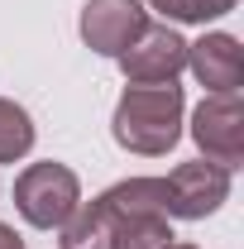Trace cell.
<instances>
[{"label":"cell","instance_id":"6da1fadb","mask_svg":"<svg viewBox=\"0 0 244 249\" xmlns=\"http://www.w3.org/2000/svg\"><path fill=\"white\" fill-rule=\"evenodd\" d=\"M182 115H187V96L177 82H153V87H134L129 82L124 96L115 101L110 134H115V144L124 154L163 158L182 139Z\"/></svg>","mask_w":244,"mask_h":249},{"label":"cell","instance_id":"7a4b0ae2","mask_svg":"<svg viewBox=\"0 0 244 249\" xmlns=\"http://www.w3.org/2000/svg\"><path fill=\"white\" fill-rule=\"evenodd\" d=\"M77 206H82V178L67 163L43 158V163H29L15 178V211L34 230H58Z\"/></svg>","mask_w":244,"mask_h":249},{"label":"cell","instance_id":"3957f363","mask_svg":"<svg viewBox=\"0 0 244 249\" xmlns=\"http://www.w3.org/2000/svg\"><path fill=\"white\" fill-rule=\"evenodd\" d=\"M192 139L201 158H211L220 168H240L244 163V101L240 91H220V96H201V106L192 110Z\"/></svg>","mask_w":244,"mask_h":249},{"label":"cell","instance_id":"277c9868","mask_svg":"<svg viewBox=\"0 0 244 249\" xmlns=\"http://www.w3.org/2000/svg\"><path fill=\"white\" fill-rule=\"evenodd\" d=\"M163 182H168V220H206L230 201V168L211 158L177 163Z\"/></svg>","mask_w":244,"mask_h":249},{"label":"cell","instance_id":"5b68a950","mask_svg":"<svg viewBox=\"0 0 244 249\" xmlns=\"http://www.w3.org/2000/svg\"><path fill=\"white\" fill-rule=\"evenodd\" d=\"M120 72L124 82H134V87H153V82H177L187 72V38L173 24H144V34L124 48L120 58Z\"/></svg>","mask_w":244,"mask_h":249},{"label":"cell","instance_id":"8992f818","mask_svg":"<svg viewBox=\"0 0 244 249\" xmlns=\"http://www.w3.org/2000/svg\"><path fill=\"white\" fill-rule=\"evenodd\" d=\"M144 24H149L144 0H87L82 19H77L82 43L91 53H101V58H120L124 48L144 34Z\"/></svg>","mask_w":244,"mask_h":249},{"label":"cell","instance_id":"52a82bcc","mask_svg":"<svg viewBox=\"0 0 244 249\" xmlns=\"http://www.w3.org/2000/svg\"><path fill=\"white\" fill-rule=\"evenodd\" d=\"M187 72L206 87V96L240 91L244 87V48H240V38L225 34V29L201 34L196 43H187Z\"/></svg>","mask_w":244,"mask_h":249},{"label":"cell","instance_id":"ba28073f","mask_svg":"<svg viewBox=\"0 0 244 249\" xmlns=\"http://www.w3.org/2000/svg\"><path fill=\"white\" fill-rule=\"evenodd\" d=\"M96 201L105 206V216H110V220L168 216V182H163V178H124V182L105 187Z\"/></svg>","mask_w":244,"mask_h":249},{"label":"cell","instance_id":"9c48e42d","mask_svg":"<svg viewBox=\"0 0 244 249\" xmlns=\"http://www.w3.org/2000/svg\"><path fill=\"white\" fill-rule=\"evenodd\" d=\"M110 235H115V220L91 196L58 225V249H110Z\"/></svg>","mask_w":244,"mask_h":249},{"label":"cell","instance_id":"30bf717a","mask_svg":"<svg viewBox=\"0 0 244 249\" xmlns=\"http://www.w3.org/2000/svg\"><path fill=\"white\" fill-rule=\"evenodd\" d=\"M34 139H38L34 115L19 106V101L0 96V163H19V158H29Z\"/></svg>","mask_w":244,"mask_h":249},{"label":"cell","instance_id":"8fae6325","mask_svg":"<svg viewBox=\"0 0 244 249\" xmlns=\"http://www.w3.org/2000/svg\"><path fill=\"white\" fill-rule=\"evenodd\" d=\"M173 240L177 235H173L168 216H129V220H115L110 249H168Z\"/></svg>","mask_w":244,"mask_h":249},{"label":"cell","instance_id":"7c38bea8","mask_svg":"<svg viewBox=\"0 0 244 249\" xmlns=\"http://www.w3.org/2000/svg\"><path fill=\"white\" fill-rule=\"evenodd\" d=\"M149 10H158L163 19L173 24H206V19H220L211 0H149Z\"/></svg>","mask_w":244,"mask_h":249},{"label":"cell","instance_id":"4fadbf2b","mask_svg":"<svg viewBox=\"0 0 244 249\" xmlns=\"http://www.w3.org/2000/svg\"><path fill=\"white\" fill-rule=\"evenodd\" d=\"M0 249H29V245H24V235H19L15 225H5V220H0Z\"/></svg>","mask_w":244,"mask_h":249},{"label":"cell","instance_id":"5bb4252c","mask_svg":"<svg viewBox=\"0 0 244 249\" xmlns=\"http://www.w3.org/2000/svg\"><path fill=\"white\" fill-rule=\"evenodd\" d=\"M215 10H220V15H230V10H235V5H240V0H211Z\"/></svg>","mask_w":244,"mask_h":249},{"label":"cell","instance_id":"9a60e30c","mask_svg":"<svg viewBox=\"0 0 244 249\" xmlns=\"http://www.w3.org/2000/svg\"><path fill=\"white\" fill-rule=\"evenodd\" d=\"M168 249H196V245H182V240H173V245H168Z\"/></svg>","mask_w":244,"mask_h":249}]
</instances>
